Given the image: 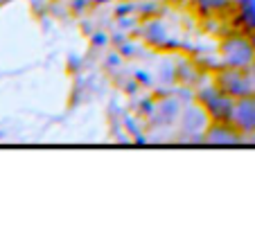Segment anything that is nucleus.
Segmentation results:
<instances>
[{
    "label": "nucleus",
    "mask_w": 255,
    "mask_h": 230,
    "mask_svg": "<svg viewBox=\"0 0 255 230\" xmlns=\"http://www.w3.org/2000/svg\"><path fill=\"white\" fill-rule=\"evenodd\" d=\"M203 142L235 144V142H242V133L231 124V122H212V124L208 126L206 135H203Z\"/></svg>",
    "instance_id": "423d86ee"
},
{
    "label": "nucleus",
    "mask_w": 255,
    "mask_h": 230,
    "mask_svg": "<svg viewBox=\"0 0 255 230\" xmlns=\"http://www.w3.org/2000/svg\"><path fill=\"white\" fill-rule=\"evenodd\" d=\"M197 102L203 106V109H206V113L210 115L212 122H228V120H231V113H233V104H235V100H233L231 95H226L222 88H217V86L203 88V91L199 93Z\"/></svg>",
    "instance_id": "7ed1b4c3"
},
{
    "label": "nucleus",
    "mask_w": 255,
    "mask_h": 230,
    "mask_svg": "<svg viewBox=\"0 0 255 230\" xmlns=\"http://www.w3.org/2000/svg\"><path fill=\"white\" fill-rule=\"evenodd\" d=\"M194 7H197L199 11H203V14H224L226 9H231L233 7V0H192Z\"/></svg>",
    "instance_id": "6e6552de"
},
{
    "label": "nucleus",
    "mask_w": 255,
    "mask_h": 230,
    "mask_svg": "<svg viewBox=\"0 0 255 230\" xmlns=\"http://www.w3.org/2000/svg\"><path fill=\"white\" fill-rule=\"evenodd\" d=\"M178 124H181V133L190 140H203L208 126L212 124L210 115L206 113L201 104L197 102V106H188V109L181 111V117H178Z\"/></svg>",
    "instance_id": "39448f33"
},
{
    "label": "nucleus",
    "mask_w": 255,
    "mask_h": 230,
    "mask_svg": "<svg viewBox=\"0 0 255 230\" xmlns=\"http://www.w3.org/2000/svg\"><path fill=\"white\" fill-rule=\"evenodd\" d=\"M228 122L242 133V142H249V140L253 142L255 140V93L237 97Z\"/></svg>",
    "instance_id": "f03ea898"
},
{
    "label": "nucleus",
    "mask_w": 255,
    "mask_h": 230,
    "mask_svg": "<svg viewBox=\"0 0 255 230\" xmlns=\"http://www.w3.org/2000/svg\"><path fill=\"white\" fill-rule=\"evenodd\" d=\"M215 86L222 88V91L226 93V95H231L233 100L255 93L251 72L249 70H240V68H226L224 72H219L217 79H215Z\"/></svg>",
    "instance_id": "20e7f679"
},
{
    "label": "nucleus",
    "mask_w": 255,
    "mask_h": 230,
    "mask_svg": "<svg viewBox=\"0 0 255 230\" xmlns=\"http://www.w3.org/2000/svg\"><path fill=\"white\" fill-rule=\"evenodd\" d=\"M219 54L226 68H240V70H251L255 63V45L246 36H228L219 45Z\"/></svg>",
    "instance_id": "f257e3e1"
},
{
    "label": "nucleus",
    "mask_w": 255,
    "mask_h": 230,
    "mask_svg": "<svg viewBox=\"0 0 255 230\" xmlns=\"http://www.w3.org/2000/svg\"><path fill=\"white\" fill-rule=\"evenodd\" d=\"M181 111H183V106L178 104V102L165 100L163 104H158V109H156L154 113L158 115V122H160V124H172V122H176L178 117H181Z\"/></svg>",
    "instance_id": "0eeeda50"
}]
</instances>
